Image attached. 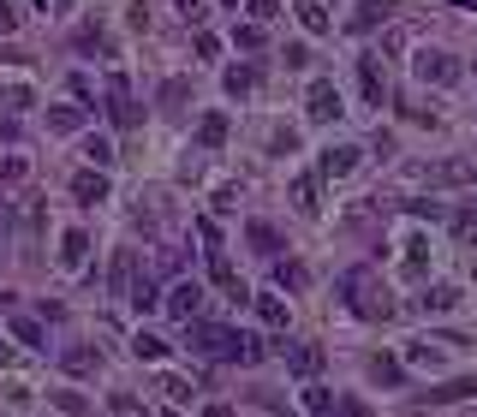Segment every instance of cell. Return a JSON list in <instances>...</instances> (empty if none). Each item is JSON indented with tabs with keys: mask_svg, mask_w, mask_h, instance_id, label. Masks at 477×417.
Returning a JSON list of instances; mask_svg holds the SVG:
<instances>
[{
	"mask_svg": "<svg viewBox=\"0 0 477 417\" xmlns=\"http://www.w3.org/2000/svg\"><path fill=\"white\" fill-rule=\"evenodd\" d=\"M0 108L6 114H24V108H36V90L30 84H0Z\"/></svg>",
	"mask_w": 477,
	"mask_h": 417,
	"instance_id": "83f0119b",
	"label": "cell"
},
{
	"mask_svg": "<svg viewBox=\"0 0 477 417\" xmlns=\"http://www.w3.org/2000/svg\"><path fill=\"white\" fill-rule=\"evenodd\" d=\"M84 161H90V167H114V143L90 132V138H84Z\"/></svg>",
	"mask_w": 477,
	"mask_h": 417,
	"instance_id": "1f68e13d",
	"label": "cell"
},
{
	"mask_svg": "<svg viewBox=\"0 0 477 417\" xmlns=\"http://www.w3.org/2000/svg\"><path fill=\"white\" fill-rule=\"evenodd\" d=\"M48 405H60V412H90V399H84L78 388H54V394H48Z\"/></svg>",
	"mask_w": 477,
	"mask_h": 417,
	"instance_id": "d590c367",
	"label": "cell"
},
{
	"mask_svg": "<svg viewBox=\"0 0 477 417\" xmlns=\"http://www.w3.org/2000/svg\"><path fill=\"white\" fill-rule=\"evenodd\" d=\"M370 376H376V381H388V388H394V381L406 376V357H376V364H370Z\"/></svg>",
	"mask_w": 477,
	"mask_h": 417,
	"instance_id": "e575fe53",
	"label": "cell"
},
{
	"mask_svg": "<svg viewBox=\"0 0 477 417\" xmlns=\"http://www.w3.org/2000/svg\"><path fill=\"white\" fill-rule=\"evenodd\" d=\"M454 6H459V12H477V0H454Z\"/></svg>",
	"mask_w": 477,
	"mask_h": 417,
	"instance_id": "f907efd6",
	"label": "cell"
},
{
	"mask_svg": "<svg viewBox=\"0 0 477 417\" xmlns=\"http://www.w3.org/2000/svg\"><path fill=\"white\" fill-rule=\"evenodd\" d=\"M293 209H298L304 221L322 215V173H298V179H293Z\"/></svg>",
	"mask_w": 477,
	"mask_h": 417,
	"instance_id": "2e32d148",
	"label": "cell"
},
{
	"mask_svg": "<svg viewBox=\"0 0 477 417\" xmlns=\"http://www.w3.org/2000/svg\"><path fill=\"white\" fill-rule=\"evenodd\" d=\"M138 317H150V310H161V286H156V275H138L132 280V298H125Z\"/></svg>",
	"mask_w": 477,
	"mask_h": 417,
	"instance_id": "cb8c5ba5",
	"label": "cell"
},
{
	"mask_svg": "<svg viewBox=\"0 0 477 417\" xmlns=\"http://www.w3.org/2000/svg\"><path fill=\"white\" fill-rule=\"evenodd\" d=\"M298 24H304V36H328V30H335L328 0H298Z\"/></svg>",
	"mask_w": 477,
	"mask_h": 417,
	"instance_id": "ffe728a7",
	"label": "cell"
},
{
	"mask_svg": "<svg viewBox=\"0 0 477 417\" xmlns=\"http://www.w3.org/2000/svg\"><path fill=\"white\" fill-rule=\"evenodd\" d=\"M448 227H454V238L465 251H477V203H459L454 215H448Z\"/></svg>",
	"mask_w": 477,
	"mask_h": 417,
	"instance_id": "d4e9b609",
	"label": "cell"
},
{
	"mask_svg": "<svg viewBox=\"0 0 477 417\" xmlns=\"http://www.w3.org/2000/svg\"><path fill=\"white\" fill-rule=\"evenodd\" d=\"M394 19V0H358L352 6V19H346V36H370L376 24Z\"/></svg>",
	"mask_w": 477,
	"mask_h": 417,
	"instance_id": "8fae6325",
	"label": "cell"
},
{
	"mask_svg": "<svg viewBox=\"0 0 477 417\" xmlns=\"http://www.w3.org/2000/svg\"><path fill=\"white\" fill-rule=\"evenodd\" d=\"M66 191H72L78 203H90V209H96V203H108V191H114V185H108V167H78Z\"/></svg>",
	"mask_w": 477,
	"mask_h": 417,
	"instance_id": "30bf717a",
	"label": "cell"
},
{
	"mask_svg": "<svg viewBox=\"0 0 477 417\" xmlns=\"http://www.w3.org/2000/svg\"><path fill=\"white\" fill-rule=\"evenodd\" d=\"M245 6H251V19H257V24H269V19H275V12H280L275 0H245Z\"/></svg>",
	"mask_w": 477,
	"mask_h": 417,
	"instance_id": "ee69618b",
	"label": "cell"
},
{
	"mask_svg": "<svg viewBox=\"0 0 477 417\" xmlns=\"http://www.w3.org/2000/svg\"><path fill=\"white\" fill-rule=\"evenodd\" d=\"M174 12L185 19V30H203V19H209V6H203V0H179Z\"/></svg>",
	"mask_w": 477,
	"mask_h": 417,
	"instance_id": "f35d334b",
	"label": "cell"
},
{
	"mask_svg": "<svg viewBox=\"0 0 477 417\" xmlns=\"http://www.w3.org/2000/svg\"><path fill=\"white\" fill-rule=\"evenodd\" d=\"M108 412H125V417H132V412H143V399H132V394H114V399H108Z\"/></svg>",
	"mask_w": 477,
	"mask_h": 417,
	"instance_id": "f6af8a7d",
	"label": "cell"
},
{
	"mask_svg": "<svg viewBox=\"0 0 477 417\" xmlns=\"http://www.w3.org/2000/svg\"><path fill=\"white\" fill-rule=\"evenodd\" d=\"M358 96H364V108H382V101H388V72H382V54H358Z\"/></svg>",
	"mask_w": 477,
	"mask_h": 417,
	"instance_id": "ba28073f",
	"label": "cell"
},
{
	"mask_svg": "<svg viewBox=\"0 0 477 417\" xmlns=\"http://www.w3.org/2000/svg\"><path fill=\"white\" fill-rule=\"evenodd\" d=\"M280 60H287L293 72H304V66H311V48H304V42H287V54H280Z\"/></svg>",
	"mask_w": 477,
	"mask_h": 417,
	"instance_id": "b9f144b4",
	"label": "cell"
},
{
	"mask_svg": "<svg viewBox=\"0 0 477 417\" xmlns=\"http://www.w3.org/2000/svg\"><path fill=\"white\" fill-rule=\"evenodd\" d=\"M227 143V114H203L198 125V149H221Z\"/></svg>",
	"mask_w": 477,
	"mask_h": 417,
	"instance_id": "f1b7e54d",
	"label": "cell"
},
{
	"mask_svg": "<svg viewBox=\"0 0 477 417\" xmlns=\"http://www.w3.org/2000/svg\"><path fill=\"white\" fill-rule=\"evenodd\" d=\"M0 179H24V156H6V161H0Z\"/></svg>",
	"mask_w": 477,
	"mask_h": 417,
	"instance_id": "7dc6e473",
	"label": "cell"
},
{
	"mask_svg": "<svg viewBox=\"0 0 477 417\" xmlns=\"http://www.w3.org/2000/svg\"><path fill=\"white\" fill-rule=\"evenodd\" d=\"M84 125H90V108H78V96L48 108V132H54V138H78Z\"/></svg>",
	"mask_w": 477,
	"mask_h": 417,
	"instance_id": "7c38bea8",
	"label": "cell"
},
{
	"mask_svg": "<svg viewBox=\"0 0 477 417\" xmlns=\"http://www.w3.org/2000/svg\"><path fill=\"white\" fill-rule=\"evenodd\" d=\"M221 6H227V12H238V0H221Z\"/></svg>",
	"mask_w": 477,
	"mask_h": 417,
	"instance_id": "816d5d0a",
	"label": "cell"
},
{
	"mask_svg": "<svg viewBox=\"0 0 477 417\" xmlns=\"http://www.w3.org/2000/svg\"><path fill=\"white\" fill-rule=\"evenodd\" d=\"M185 346L198 357H215V364H263V340L245 334V328H221V322L191 317L185 322Z\"/></svg>",
	"mask_w": 477,
	"mask_h": 417,
	"instance_id": "6da1fadb",
	"label": "cell"
},
{
	"mask_svg": "<svg viewBox=\"0 0 477 417\" xmlns=\"http://www.w3.org/2000/svg\"><path fill=\"white\" fill-rule=\"evenodd\" d=\"M12 30H19V12H12V6L0 0V36H12Z\"/></svg>",
	"mask_w": 477,
	"mask_h": 417,
	"instance_id": "bcb514c9",
	"label": "cell"
},
{
	"mask_svg": "<svg viewBox=\"0 0 477 417\" xmlns=\"http://www.w3.org/2000/svg\"><path fill=\"white\" fill-rule=\"evenodd\" d=\"M84 262H90V233L84 227H66L60 233V269L66 275H84Z\"/></svg>",
	"mask_w": 477,
	"mask_h": 417,
	"instance_id": "5bb4252c",
	"label": "cell"
},
{
	"mask_svg": "<svg viewBox=\"0 0 477 417\" xmlns=\"http://www.w3.org/2000/svg\"><path fill=\"white\" fill-rule=\"evenodd\" d=\"M66 90H72V96H78V101H96V84L84 78V72H72V78H66Z\"/></svg>",
	"mask_w": 477,
	"mask_h": 417,
	"instance_id": "7bdbcfd3",
	"label": "cell"
},
{
	"mask_svg": "<svg viewBox=\"0 0 477 417\" xmlns=\"http://www.w3.org/2000/svg\"><path fill=\"white\" fill-rule=\"evenodd\" d=\"M60 370H66V376H96L101 352L96 346H66V352H60Z\"/></svg>",
	"mask_w": 477,
	"mask_h": 417,
	"instance_id": "7402d4cb",
	"label": "cell"
},
{
	"mask_svg": "<svg viewBox=\"0 0 477 417\" xmlns=\"http://www.w3.org/2000/svg\"><path fill=\"white\" fill-rule=\"evenodd\" d=\"M132 357H143V364H161V357H167V340L150 334V328H138V334H132Z\"/></svg>",
	"mask_w": 477,
	"mask_h": 417,
	"instance_id": "484cf974",
	"label": "cell"
},
{
	"mask_svg": "<svg viewBox=\"0 0 477 417\" xmlns=\"http://www.w3.org/2000/svg\"><path fill=\"white\" fill-rule=\"evenodd\" d=\"M245 233H251V245H257L263 257H275V251H280V233H275V227H269V221H251Z\"/></svg>",
	"mask_w": 477,
	"mask_h": 417,
	"instance_id": "4dcf8cb0",
	"label": "cell"
},
{
	"mask_svg": "<svg viewBox=\"0 0 477 417\" xmlns=\"http://www.w3.org/2000/svg\"><path fill=\"white\" fill-rule=\"evenodd\" d=\"M340 114H346V108H340V90L328 78H311V90H304V119H311V125H335Z\"/></svg>",
	"mask_w": 477,
	"mask_h": 417,
	"instance_id": "5b68a950",
	"label": "cell"
},
{
	"mask_svg": "<svg viewBox=\"0 0 477 417\" xmlns=\"http://www.w3.org/2000/svg\"><path fill=\"white\" fill-rule=\"evenodd\" d=\"M287 370H293L298 381H317V376H322V346H311V340L287 346Z\"/></svg>",
	"mask_w": 477,
	"mask_h": 417,
	"instance_id": "e0dca14e",
	"label": "cell"
},
{
	"mask_svg": "<svg viewBox=\"0 0 477 417\" xmlns=\"http://www.w3.org/2000/svg\"><path fill=\"white\" fill-rule=\"evenodd\" d=\"M6 364H12V346H0V370H6Z\"/></svg>",
	"mask_w": 477,
	"mask_h": 417,
	"instance_id": "681fc988",
	"label": "cell"
},
{
	"mask_svg": "<svg viewBox=\"0 0 477 417\" xmlns=\"http://www.w3.org/2000/svg\"><path fill=\"white\" fill-rule=\"evenodd\" d=\"M358 167H364V149H358V143H328V149L317 156V173L322 179H352Z\"/></svg>",
	"mask_w": 477,
	"mask_h": 417,
	"instance_id": "52a82bcc",
	"label": "cell"
},
{
	"mask_svg": "<svg viewBox=\"0 0 477 417\" xmlns=\"http://www.w3.org/2000/svg\"><path fill=\"white\" fill-rule=\"evenodd\" d=\"M108 119H114L119 132H138V125H143L138 101H132V78H125V72H114V78H108Z\"/></svg>",
	"mask_w": 477,
	"mask_h": 417,
	"instance_id": "277c9868",
	"label": "cell"
},
{
	"mask_svg": "<svg viewBox=\"0 0 477 417\" xmlns=\"http://www.w3.org/2000/svg\"><path fill=\"white\" fill-rule=\"evenodd\" d=\"M233 42L245 48V54H251V48H263V24H257V19H251V24H238V30H233Z\"/></svg>",
	"mask_w": 477,
	"mask_h": 417,
	"instance_id": "ab89813d",
	"label": "cell"
},
{
	"mask_svg": "<svg viewBox=\"0 0 477 417\" xmlns=\"http://www.w3.org/2000/svg\"><path fill=\"white\" fill-rule=\"evenodd\" d=\"M263 143H269V156H293V149H298V132H293V125H275Z\"/></svg>",
	"mask_w": 477,
	"mask_h": 417,
	"instance_id": "d6a6232c",
	"label": "cell"
},
{
	"mask_svg": "<svg viewBox=\"0 0 477 417\" xmlns=\"http://www.w3.org/2000/svg\"><path fill=\"white\" fill-rule=\"evenodd\" d=\"M477 394V376H454L441 381V388H430V394H417V405H459V399Z\"/></svg>",
	"mask_w": 477,
	"mask_h": 417,
	"instance_id": "ac0fdd59",
	"label": "cell"
},
{
	"mask_svg": "<svg viewBox=\"0 0 477 417\" xmlns=\"http://www.w3.org/2000/svg\"><path fill=\"white\" fill-rule=\"evenodd\" d=\"M161 394L174 399V405H191V399H198V388H191L185 376H161Z\"/></svg>",
	"mask_w": 477,
	"mask_h": 417,
	"instance_id": "836d02e7",
	"label": "cell"
},
{
	"mask_svg": "<svg viewBox=\"0 0 477 417\" xmlns=\"http://www.w3.org/2000/svg\"><path fill=\"white\" fill-rule=\"evenodd\" d=\"M412 78L430 84V90H454V84L465 78V66H459L448 48H417V54H412Z\"/></svg>",
	"mask_w": 477,
	"mask_h": 417,
	"instance_id": "3957f363",
	"label": "cell"
},
{
	"mask_svg": "<svg viewBox=\"0 0 477 417\" xmlns=\"http://www.w3.org/2000/svg\"><path fill=\"white\" fill-rule=\"evenodd\" d=\"M251 304H257L263 328H287V298H280V286H269V293H251Z\"/></svg>",
	"mask_w": 477,
	"mask_h": 417,
	"instance_id": "603a6c76",
	"label": "cell"
},
{
	"mask_svg": "<svg viewBox=\"0 0 477 417\" xmlns=\"http://www.w3.org/2000/svg\"><path fill=\"white\" fill-rule=\"evenodd\" d=\"M257 84H263V66H251V60H245V66H227L221 90H227L233 101H245V96H257Z\"/></svg>",
	"mask_w": 477,
	"mask_h": 417,
	"instance_id": "d6986e66",
	"label": "cell"
},
{
	"mask_svg": "<svg viewBox=\"0 0 477 417\" xmlns=\"http://www.w3.org/2000/svg\"><path fill=\"white\" fill-rule=\"evenodd\" d=\"M132 280H138V251H114V275H108V293L132 298Z\"/></svg>",
	"mask_w": 477,
	"mask_h": 417,
	"instance_id": "44dd1931",
	"label": "cell"
},
{
	"mask_svg": "<svg viewBox=\"0 0 477 417\" xmlns=\"http://www.w3.org/2000/svg\"><path fill=\"white\" fill-rule=\"evenodd\" d=\"M424 269H430V233L412 227L406 245H400V275H406V280H424Z\"/></svg>",
	"mask_w": 477,
	"mask_h": 417,
	"instance_id": "9c48e42d",
	"label": "cell"
},
{
	"mask_svg": "<svg viewBox=\"0 0 477 417\" xmlns=\"http://www.w3.org/2000/svg\"><path fill=\"white\" fill-rule=\"evenodd\" d=\"M340 298H346V310H352L358 322H388L394 317V298L370 280V269H346V275H340Z\"/></svg>",
	"mask_w": 477,
	"mask_h": 417,
	"instance_id": "7a4b0ae2",
	"label": "cell"
},
{
	"mask_svg": "<svg viewBox=\"0 0 477 417\" xmlns=\"http://www.w3.org/2000/svg\"><path fill=\"white\" fill-rule=\"evenodd\" d=\"M275 286L280 293H304L311 286V269L304 262H275Z\"/></svg>",
	"mask_w": 477,
	"mask_h": 417,
	"instance_id": "4316f807",
	"label": "cell"
},
{
	"mask_svg": "<svg viewBox=\"0 0 477 417\" xmlns=\"http://www.w3.org/2000/svg\"><path fill=\"white\" fill-rule=\"evenodd\" d=\"M54 6H60V12H66V6H72V0H54Z\"/></svg>",
	"mask_w": 477,
	"mask_h": 417,
	"instance_id": "f5cc1de1",
	"label": "cell"
},
{
	"mask_svg": "<svg viewBox=\"0 0 477 417\" xmlns=\"http://www.w3.org/2000/svg\"><path fill=\"white\" fill-rule=\"evenodd\" d=\"M417 317H448V310H459V286H448V280H436V286H424V293L412 298Z\"/></svg>",
	"mask_w": 477,
	"mask_h": 417,
	"instance_id": "4fadbf2b",
	"label": "cell"
},
{
	"mask_svg": "<svg viewBox=\"0 0 477 417\" xmlns=\"http://www.w3.org/2000/svg\"><path fill=\"white\" fill-rule=\"evenodd\" d=\"M198 54H203V60H215V54H221V42L209 36V30H198Z\"/></svg>",
	"mask_w": 477,
	"mask_h": 417,
	"instance_id": "c3c4849f",
	"label": "cell"
},
{
	"mask_svg": "<svg viewBox=\"0 0 477 417\" xmlns=\"http://www.w3.org/2000/svg\"><path fill=\"white\" fill-rule=\"evenodd\" d=\"M335 405H340V399L328 394V388H317V381L304 388V412H317V417H322V412H335Z\"/></svg>",
	"mask_w": 477,
	"mask_h": 417,
	"instance_id": "8d00e7d4",
	"label": "cell"
},
{
	"mask_svg": "<svg viewBox=\"0 0 477 417\" xmlns=\"http://www.w3.org/2000/svg\"><path fill=\"white\" fill-rule=\"evenodd\" d=\"M161 310L174 322H191V317H203V286L198 280H174L167 293H161Z\"/></svg>",
	"mask_w": 477,
	"mask_h": 417,
	"instance_id": "8992f818",
	"label": "cell"
},
{
	"mask_svg": "<svg viewBox=\"0 0 477 417\" xmlns=\"http://www.w3.org/2000/svg\"><path fill=\"white\" fill-rule=\"evenodd\" d=\"M185 96H191V84H185V78H167V84H161V108H179Z\"/></svg>",
	"mask_w": 477,
	"mask_h": 417,
	"instance_id": "60d3db41",
	"label": "cell"
},
{
	"mask_svg": "<svg viewBox=\"0 0 477 417\" xmlns=\"http://www.w3.org/2000/svg\"><path fill=\"white\" fill-rule=\"evenodd\" d=\"M72 42H78V54H108V36H101L96 24H84V30H78Z\"/></svg>",
	"mask_w": 477,
	"mask_h": 417,
	"instance_id": "74e56055",
	"label": "cell"
},
{
	"mask_svg": "<svg viewBox=\"0 0 477 417\" xmlns=\"http://www.w3.org/2000/svg\"><path fill=\"white\" fill-rule=\"evenodd\" d=\"M448 346H459V340H412L406 346V370H441L448 364Z\"/></svg>",
	"mask_w": 477,
	"mask_h": 417,
	"instance_id": "9a60e30c",
	"label": "cell"
},
{
	"mask_svg": "<svg viewBox=\"0 0 477 417\" xmlns=\"http://www.w3.org/2000/svg\"><path fill=\"white\" fill-rule=\"evenodd\" d=\"M12 340L30 346V352H48V346H42V317H12Z\"/></svg>",
	"mask_w": 477,
	"mask_h": 417,
	"instance_id": "f546056e",
	"label": "cell"
}]
</instances>
